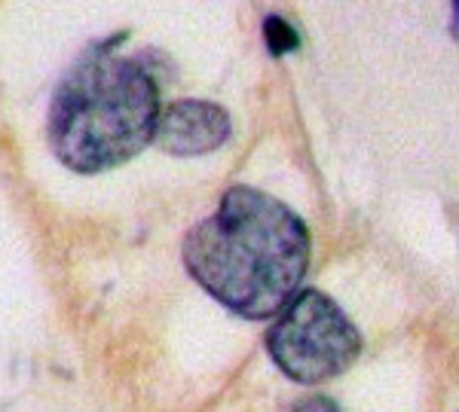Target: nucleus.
<instances>
[{"mask_svg":"<svg viewBox=\"0 0 459 412\" xmlns=\"http://www.w3.org/2000/svg\"><path fill=\"white\" fill-rule=\"evenodd\" d=\"M184 266L211 300L263 321L300 293L310 269V229L275 195L230 187L209 217L190 226Z\"/></svg>","mask_w":459,"mask_h":412,"instance_id":"f257e3e1","label":"nucleus"},{"mask_svg":"<svg viewBox=\"0 0 459 412\" xmlns=\"http://www.w3.org/2000/svg\"><path fill=\"white\" fill-rule=\"evenodd\" d=\"M159 89L144 61L89 49L58 82L49 147L77 174H98L138 156L157 138Z\"/></svg>","mask_w":459,"mask_h":412,"instance_id":"f03ea898","label":"nucleus"},{"mask_svg":"<svg viewBox=\"0 0 459 412\" xmlns=\"http://www.w3.org/2000/svg\"><path fill=\"white\" fill-rule=\"evenodd\" d=\"M267 352L291 382L319 385L346 373L362 354V333L322 291H300L267 330Z\"/></svg>","mask_w":459,"mask_h":412,"instance_id":"7ed1b4c3","label":"nucleus"},{"mask_svg":"<svg viewBox=\"0 0 459 412\" xmlns=\"http://www.w3.org/2000/svg\"><path fill=\"white\" fill-rule=\"evenodd\" d=\"M233 135V122L227 110L211 104V101L184 98L169 104L159 113L157 141L172 156H202L223 147Z\"/></svg>","mask_w":459,"mask_h":412,"instance_id":"20e7f679","label":"nucleus"},{"mask_svg":"<svg viewBox=\"0 0 459 412\" xmlns=\"http://www.w3.org/2000/svg\"><path fill=\"white\" fill-rule=\"evenodd\" d=\"M263 34H267V46L273 55H285V53H294V49L300 46V37L297 31H294L285 18L279 16H270L267 22H263Z\"/></svg>","mask_w":459,"mask_h":412,"instance_id":"39448f33","label":"nucleus"},{"mask_svg":"<svg viewBox=\"0 0 459 412\" xmlns=\"http://www.w3.org/2000/svg\"><path fill=\"white\" fill-rule=\"evenodd\" d=\"M297 412H343L337 403H331L328 397H310V400H303V403L297 406Z\"/></svg>","mask_w":459,"mask_h":412,"instance_id":"423d86ee","label":"nucleus"},{"mask_svg":"<svg viewBox=\"0 0 459 412\" xmlns=\"http://www.w3.org/2000/svg\"><path fill=\"white\" fill-rule=\"evenodd\" d=\"M450 34L459 40V0L450 4Z\"/></svg>","mask_w":459,"mask_h":412,"instance_id":"0eeeda50","label":"nucleus"}]
</instances>
